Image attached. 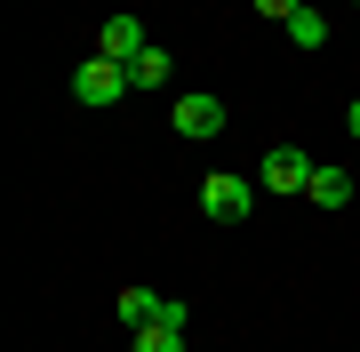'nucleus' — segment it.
I'll use <instances>...</instances> for the list:
<instances>
[{"instance_id": "1", "label": "nucleus", "mask_w": 360, "mask_h": 352, "mask_svg": "<svg viewBox=\"0 0 360 352\" xmlns=\"http://www.w3.org/2000/svg\"><path fill=\"white\" fill-rule=\"evenodd\" d=\"M72 96H80V105H120V96H136L129 89V65H112V56H80Z\"/></svg>"}, {"instance_id": "2", "label": "nucleus", "mask_w": 360, "mask_h": 352, "mask_svg": "<svg viewBox=\"0 0 360 352\" xmlns=\"http://www.w3.org/2000/svg\"><path fill=\"white\" fill-rule=\"evenodd\" d=\"M200 209L217 216V224H240L248 209H257V184H248V176H208L200 184Z\"/></svg>"}, {"instance_id": "3", "label": "nucleus", "mask_w": 360, "mask_h": 352, "mask_svg": "<svg viewBox=\"0 0 360 352\" xmlns=\"http://www.w3.org/2000/svg\"><path fill=\"white\" fill-rule=\"evenodd\" d=\"M264 184H272V193H304V184H312V160L304 152H296V144H272V152H264V169H257Z\"/></svg>"}, {"instance_id": "4", "label": "nucleus", "mask_w": 360, "mask_h": 352, "mask_svg": "<svg viewBox=\"0 0 360 352\" xmlns=\"http://www.w3.org/2000/svg\"><path fill=\"white\" fill-rule=\"evenodd\" d=\"M224 120H232V112H224L208 89H200V96H176V136H217Z\"/></svg>"}, {"instance_id": "5", "label": "nucleus", "mask_w": 360, "mask_h": 352, "mask_svg": "<svg viewBox=\"0 0 360 352\" xmlns=\"http://www.w3.org/2000/svg\"><path fill=\"white\" fill-rule=\"evenodd\" d=\"M112 313H120V328L136 337V328H153V320L168 313V296H153V288H120V296H112Z\"/></svg>"}, {"instance_id": "6", "label": "nucleus", "mask_w": 360, "mask_h": 352, "mask_svg": "<svg viewBox=\"0 0 360 352\" xmlns=\"http://www.w3.org/2000/svg\"><path fill=\"white\" fill-rule=\"evenodd\" d=\"M96 56H112V65H129V56H144V25H136V16H112V25L96 32Z\"/></svg>"}, {"instance_id": "7", "label": "nucleus", "mask_w": 360, "mask_h": 352, "mask_svg": "<svg viewBox=\"0 0 360 352\" xmlns=\"http://www.w3.org/2000/svg\"><path fill=\"white\" fill-rule=\"evenodd\" d=\"M281 32L296 40V48H321V40H328V16H321V8H312V0H304V8H296L288 25H281Z\"/></svg>"}, {"instance_id": "8", "label": "nucleus", "mask_w": 360, "mask_h": 352, "mask_svg": "<svg viewBox=\"0 0 360 352\" xmlns=\"http://www.w3.org/2000/svg\"><path fill=\"white\" fill-rule=\"evenodd\" d=\"M304 193L321 200V209H345V200H352V176H345V169H312V184H304Z\"/></svg>"}, {"instance_id": "9", "label": "nucleus", "mask_w": 360, "mask_h": 352, "mask_svg": "<svg viewBox=\"0 0 360 352\" xmlns=\"http://www.w3.org/2000/svg\"><path fill=\"white\" fill-rule=\"evenodd\" d=\"M160 80H168V56H160V48H144V56H129V89H136V96H153Z\"/></svg>"}, {"instance_id": "10", "label": "nucleus", "mask_w": 360, "mask_h": 352, "mask_svg": "<svg viewBox=\"0 0 360 352\" xmlns=\"http://www.w3.org/2000/svg\"><path fill=\"white\" fill-rule=\"evenodd\" d=\"M136 352H184V328H168V320L136 328Z\"/></svg>"}, {"instance_id": "11", "label": "nucleus", "mask_w": 360, "mask_h": 352, "mask_svg": "<svg viewBox=\"0 0 360 352\" xmlns=\"http://www.w3.org/2000/svg\"><path fill=\"white\" fill-rule=\"evenodd\" d=\"M296 8H304V0H257V16H264V25H288Z\"/></svg>"}, {"instance_id": "12", "label": "nucleus", "mask_w": 360, "mask_h": 352, "mask_svg": "<svg viewBox=\"0 0 360 352\" xmlns=\"http://www.w3.org/2000/svg\"><path fill=\"white\" fill-rule=\"evenodd\" d=\"M345 120H352V136H360V105H352V112H345Z\"/></svg>"}, {"instance_id": "13", "label": "nucleus", "mask_w": 360, "mask_h": 352, "mask_svg": "<svg viewBox=\"0 0 360 352\" xmlns=\"http://www.w3.org/2000/svg\"><path fill=\"white\" fill-rule=\"evenodd\" d=\"M352 8H360V0H352Z\"/></svg>"}]
</instances>
